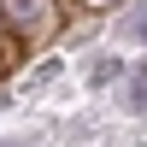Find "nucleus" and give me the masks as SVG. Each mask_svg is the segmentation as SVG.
Masks as SVG:
<instances>
[{"instance_id": "obj_1", "label": "nucleus", "mask_w": 147, "mask_h": 147, "mask_svg": "<svg viewBox=\"0 0 147 147\" xmlns=\"http://www.w3.org/2000/svg\"><path fill=\"white\" fill-rule=\"evenodd\" d=\"M129 106L147 112V65H136V77H129Z\"/></svg>"}, {"instance_id": "obj_2", "label": "nucleus", "mask_w": 147, "mask_h": 147, "mask_svg": "<svg viewBox=\"0 0 147 147\" xmlns=\"http://www.w3.org/2000/svg\"><path fill=\"white\" fill-rule=\"evenodd\" d=\"M136 35H141V41H147V18H141V24H136Z\"/></svg>"}]
</instances>
